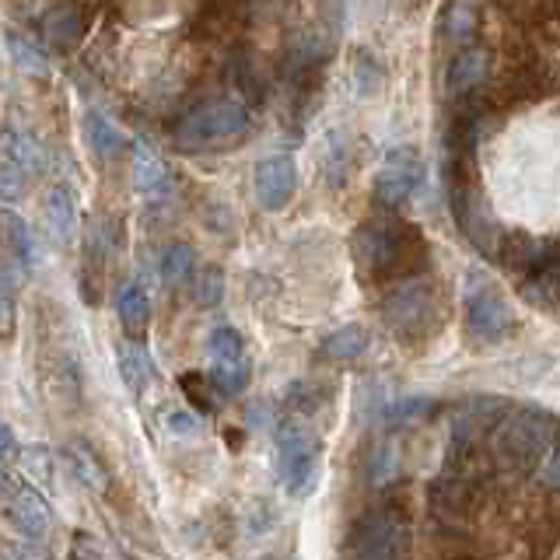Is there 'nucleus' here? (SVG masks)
<instances>
[{"label":"nucleus","mask_w":560,"mask_h":560,"mask_svg":"<svg viewBox=\"0 0 560 560\" xmlns=\"http://www.w3.org/2000/svg\"><path fill=\"white\" fill-rule=\"evenodd\" d=\"M133 186L144 192L148 200H162L172 192V175L168 165L162 162V154L151 151L148 144H133Z\"/></svg>","instance_id":"nucleus-17"},{"label":"nucleus","mask_w":560,"mask_h":560,"mask_svg":"<svg viewBox=\"0 0 560 560\" xmlns=\"http://www.w3.org/2000/svg\"><path fill=\"white\" fill-rule=\"evenodd\" d=\"M431 508H434V515H442V518H466L469 515V508H472V487L469 480L463 477L455 466H445V472L431 483Z\"/></svg>","instance_id":"nucleus-14"},{"label":"nucleus","mask_w":560,"mask_h":560,"mask_svg":"<svg viewBox=\"0 0 560 560\" xmlns=\"http://www.w3.org/2000/svg\"><path fill=\"white\" fill-rule=\"evenodd\" d=\"M431 410V399H399V402H393L389 410H385V417L393 420V424H410V420H417V417H424Z\"/></svg>","instance_id":"nucleus-30"},{"label":"nucleus","mask_w":560,"mask_h":560,"mask_svg":"<svg viewBox=\"0 0 560 560\" xmlns=\"http://www.w3.org/2000/svg\"><path fill=\"white\" fill-rule=\"evenodd\" d=\"M512 329V308L501 298V291L487 280H469L466 291V332L480 343H498Z\"/></svg>","instance_id":"nucleus-9"},{"label":"nucleus","mask_w":560,"mask_h":560,"mask_svg":"<svg viewBox=\"0 0 560 560\" xmlns=\"http://www.w3.org/2000/svg\"><path fill=\"white\" fill-rule=\"evenodd\" d=\"M382 319L399 340L424 337V329L434 319V294L424 280H402L382 302Z\"/></svg>","instance_id":"nucleus-7"},{"label":"nucleus","mask_w":560,"mask_h":560,"mask_svg":"<svg viewBox=\"0 0 560 560\" xmlns=\"http://www.w3.org/2000/svg\"><path fill=\"white\" fill-rule=\"evenodd\" d=\"M560 442V417L542 407H508L490 428V452L504 469L536 472Z\"/></svg>","instance_id":"nucleus-1"},{"label":"nucleus","mask_w":560,"mask_h":560,"mask_svg":"<svg viewBox=\"0 0 560 560\" xmlns=\"http://www.w3.org/2000/svg\"><path fill=\"white\" fill-rule=\"evenodd\" d=\"M43 221L57 245H74L78 235V200L67 183H52L43 197Z\"/></svg>","instance_id":"nucleus-13"},{"label":"nucleus","mask_w":560,"mask_h":560,"mask_svg":"<svg viewBox=\"0 0 560 560\" xmlns=\"http://www.w3.org/2000/svg\"><path fill=\"white\" fill-rule=\"evenodd\" d=\"M14 448V431L8 420H0V455H8Z\"/></svg>","instance_id":"nucleus-35"},{"label":"nucleus","mask_w":560,"mask_h":560,"mask_svg":"<svg viewBox=\"0 0 560 560\" xmlns=\"http://www.w3.org/2000/svg\"><path fill=\"white\" fill-rule=\"evenodd\" d=\"M70 553H74V560H102L92 533H74V547H70Z\"/></svg>","instance_id":"nucleus-33"},{"label":"nucleus","mask_w":560,"mask_h":560,"mask_svg":"<svg viewBox=\"0 0 560 560\" xmlns=\"http://www.w3.org/2000/svg\"><path fill=\"white\" fill-rule=\"evenodd\" d=\"M192 294H197V302H200L203 308L218 305V302H221V294H224V277H221V270L207 267L203 273H192Z\"/></svg>","instance_id":"nucleus-28"},{"label":"nucleus","mask_w":560,"mask_h":560,"mask_svg":"<svg viewBox=\"0 0 560 560\" xmlns=\"http://www.w3.org/2000/svg\"><path fill=\"white\" fill-rule=\"evenodd\" d=\"M116 315L122 329L130 332V340H140L151 326V294L140 280H122L116 291Z\"/></svg>","instance_id":"nucleus-16"},{"label":"nucleus","mask_w":560,"mask_h":560,"mask_svg":"<svg viewBox=\"0 0 560 560\" xmlns=\"http://www.w3.org/2000/svg\"><path fill=\"white\" fill-rule=\"evenodd\" d=\"M18 267L11 259L0 262V340H11L18 329Z\"/></svg>","instance_id":"nucleus-24"},{"label":"nucleus","mask_w":560,"mask_h":560,"mask_svg":"<svg viewBox=\"0 0 560 560\" xmlns=\"http://www.w3.org/2000/svg\"><path fill=\"white\" fill-rule=\"evenodd\" d=\"M364 350H368V332H364V326H358V323L332 329L329 337L323 340V354H326L329 361H358V358L364 354Z\"/></svg>","instance_id":"nucleus-23"},{"label":"nucleus","mask_w":560,"mask_h":560,"mask_svg":"<svg viewBox=\"0 0 560 560\" xmlns=\"http://www.w3.org/2000/svg\"><path fill=\"white\" fill-rule=\"evenodd\" d=\"M410 547L407 522L389 508L364 515L350 536V560H402Z\"/></svg>","instance_id":"nucleus-6"},{"label":"nucleus","mask_w":560,"mask_h":560,"mask_svg":"<svg viewBox=\"0 0 560 560\" xmlns=\"http://www.w3.org/2000/svg\"><path fill=\"white\" fill-rule=\"evenodd\" d=\"M350 253H354L361 277H385L407 259V235L393 221H368L354 232Z\"/></svg>","instance_id":"nucleus-5"},{"label":"nucleus","mask_w":560,"mask_h":560,"mask_svg":"<svg viewBox=\"0 0 560 560\" xmlns=\"http://www.w3.org/2000/svg\"><path fill=\"white\" fill-rule=\"evenodd\" d=\"M28 189V172L18 168L14 162H0V203H18Z\"/></svg>","instance_id":"nucleus-27"},{"label":"nucleus","mask_w":560,"mask_h":560,"mask_svg":"<svg viewBox=\"0 0 560 560\" xmlns=\"http://www.w3.org/2000/svg\"><path fill=\"white\" fill-rule=\"evenodd\" d=\"M472 35H477V11L459 0V4H452L442 18V39L463 49V46H469Z\"/></svg>","instance_id":"nucleus-26"},{"label":"nucleus","mask_w":560,"mask_h":560,"mask_svg":"<svg viewBox=\"0 0 560 560\" xmlns=\"http://www.w3.org/2000/svg\"><path fill=\"white\" fill-rule=\"evenodd\" d=\"M4 151H8V162H14L18 168H25L28 175H39L46 168L43 140L35 137L28 127H22V122H14V119L4 127Z\"/></svg>","instance_id":"nucleus-19"},{"label":"nucleus","mask_w":560,"mask_h":560,"mask_svg":"<svg viewBox=\"0 0 560 560\" xmlns=\"http://www.w3.org/2000/svg\"><path fill=\"white\" fill-rule=\"evenodd\" d=\"M4 43H8V52H11L14 67L22 70V74H28V78H46V74H49L46 52H43L39 46H35V43L28 39V35L8 28V32H4Z\"/></svg>","instance_id":"nucleus-22"},{"label":"nucleus","mask_w":560,"mask_h":560,"mask_svg":"<svg viewBox=\"0 0 560 560\" xmlns=\"http://www.w3.org/2000/svg\"><path fill=\"white\" fill-rule=\"evenodd\" d=\"M277 477L291 498H308L319 483V438L302 420H284L273 434Z\"/></svg>","instance_id":"nucleus-3"},{"label":"nucleus","mask_w":560,"mask_h":560,"mask_svg":"<svg viewBox=\"0 0 560 560\" xmlns=\"http://www.w3.org/2000/svg\"><path fill=\"white\" fill-rule=\"evenodd\" d=\"M0 512L8 515V522L14 525L18 533L25 539H46L49 525H52V515L43 501V494L28 483H14V490L8 494V501L0 504Z\"/></svg>","instance_id":"nucleus-11"},{"label":"nucleus","mask_w":560,"mask_h":560,"mask_svg":"<svg viewBox=\"0 0 560 560\" xmlns=\"http://www.w3.org/2000/svg\"><path fill=\"white\" fill-rule=\"evenodd\" d=\"M378 74H382V70H378V63H375L372 57H368V52H361V57H358V63H354L358 92H361V95L375 92V88H378Z\"/></svg>","instance_id":"nucleus-31"},{"label":"nucleus","mask_w":560,"mask_h":560,"mask_svg":"<svg viewBox=\"0 0 560 560\" xmlns=\"http://www.w3.org/2000/svg\"><path fill=\"white\" fill-rule=\"evenodd\" d=\"M165 428L172 434H179V438H189V434H197L200 431V417L192 413V410H172L165 417Z\"/></svg>","instance_id":"nucleus-32"},{"label":"nucleus","mask_w":560,"mask_h":560,"mask_svg":"<svg viewBox=\"0 0 560 560\" xmlns=\"http://www.w3.org/2000/svg\"><path fill=\"white\" fill-rule=\"evenodd\" d=\"M43 28H46V39L52 46H74L78 35H81V18L70 4H60V8H49L46 18H43Z\"/></svg>","instance_id":"nucleus-25"},{"label":"nucleus","mask_w":560,"mask_h":560,"mask_svg":"<svg viewBox=\"0 0 560 560\" xmlns=\"http://www.w3.org/2000/svg\"><path fill=\"white\" fill-rule=\"evenodd\" d=\"M116 364H119V378L133 396H144L148 385L154 382V364L148 358V350L137 340H122L116 343Z\"/></svg>","instance_id":"nucleus-20"},{"label":"nucleus","mask_w":560,"mask_h":560,"mask_svg":"<svg viewBox=\"0 0 560 560\" xmlns=\"http://www.w3.org/2000/svg\"><path fill=\"white\" fill-rule=\"evenodd\" d=\"M207 372L218 393L224 396L245 393L253 368H249V354H245V340L235 326L221 323L207 332Z\"/></svg>","instance_id":"nucleus-4"},{"label":"nucleus","mask_w":560,"mask_h":560,"mask_svg":"<svg viewBox=\"0 0 560 560\" xmlns=\"http://www.w3.org/2000/svg\"><path fill=\"white\" fill-rule=\"evenodd\" d=\"M253 192L256 203L267 210V214H280L288 210L294 192H298V165L291 154H267L256 162L253 172Z\"/></svg>","instance_id":"nucleus-10"},{"label":"nucleus","mask_w":560,"mask_h":560,"mask_svg":"<svg viewBox=\"0 0 560 560\" xmlns=\"http://www.w3.org/2000/svg\"><path fill=\"white\" fill-rule=\"evenodd\" d=\"M192 273H197V253L189 249L186 242H168L162 253H158V277L168 288L189 284Z\"/></svg>","instance_id":"nucleus-21"},{"label":"nucleus","mask_w":560,"mask_h":560,"mask_svg":"<svg viewBox=\"0 0 560 560\" xmlns=\"http://www.w3.org/2000/svg\"><path fill=\"white\" fill-rule=\"evenodd\" d=\"M0 245H4L8 259L14 262L18 270H28L35 262V253H39V249H35V235H32L28 221L11 207L0 210Z\"/></svg>","instance_id":"nucleus-18"},{"label":"nucleus","mask_w":560,"mask_h":560,"mask_svg":"<svg viewBox=\"0 0 560 560\" xmlns=\"http://www.w3.org/2000/svg\"><path fill=\"white\" fill-rule=\"evenodd\" d=\"M487 78H490V49L472 46V43L455 52L445 70V84L452 98H469Z\"/></svg>","instance_id":"nucleus-12"},{"label":"nucleus","mask_w":560,"mask_h":560,"mask_svg":"<svg viewBox=\"0 0 560 560\" xmlns=\"http://www.w3.org/2000/svg\"><path fill=\"white\" fill-rule=\"evenodd\" d=\"M81 130H84V144L92 151L98 162H116V158L127 151V133H122L116 122L98 113V109H88L81 119Z\"/></svg>","instance_id":"nucleus-15"},{"label":"nucleus","mask_w":560,"mask_h":560,"mask_svg":"<svg viewBox=\"0 0 560 560\" xmlns=\"http://www.w3.org/2000/svg\"><path fill=\"white\" fill-rule=\"evenodd\" d=\"M542 480H547V487L560 490V448H553V455L547 459V472H542Z\"/></svg>","instance_id":"nucleus-34"},{"label":"nucleus","mask_w":560,"mask_h":560,"mask_svg":"<svg viewBox=\"0 0 560 560\" xmlns=\"http://www.w3.org/2000/svg\"><path fill=\"white\" fill-rule=\"evenodd\" d=\"M67 459L74 463V472L81 477V483H88V487H102V469H98V463H95V455L88 452V448H70L67 452Z\"/></svg>","instance_id":"nucleus-29"},{"label":"nucleus","mask_w":560,"mask_h":560,"mask_svg":"<svg viewBox=\"0 0 560 560\" xmlns=\"http://www.w3.org/2000/svg\"><path fill=\"white\" fill-rule=\"evenodd\" d=\"M424 183V162L420 151L410 144H399L393 151H385L382 165L375 172V200L382 207H402Z\"/></svg>","instance_id":"nucleus-8"},{"label":"nucleus","mask_w":560,"mask_h":560,"mask_svg":"<svg viewBox=\"0 0 560 560\" xmlns=\"http://www.w3.org/2000/svg\"><path fill=\"white\" fill-rule=\"evenodd\" d=\"M249 130V113L238 102H210L203 109L189 113L179 127H175V148L189 154L203 151H224L235 148Z\"/></svg>","instance_id":"nucleus-2"},{"label":"nucleus","mask_w":560,"mask_h":560,"mask_svg":"<svg viewBox=\"0 0 560 560\" xmlns=\"http://www.w3.org/2000/svg\"><path fill=\"white\" fill-rule=\"evenodd\" d=\"M14 483H18V480H11V472H8V469H0V504L8 501V494L14 490Z\"/></svg>","instance_id":"nucleus-36"},{"label":"nucleus","mask_w":560,"mask_h":560,"mask_svg":"<svg viewBox=\"0 0 560 560\" xmlns=\"http://www.w3.org/2000/svg\"><path fill=\"white\" fill-rule=\"evenodd\" d=\"M553 4H557V11H560V0H553Z\"/></svg>","instance_id":"nucleus-37"}]
</instances>
